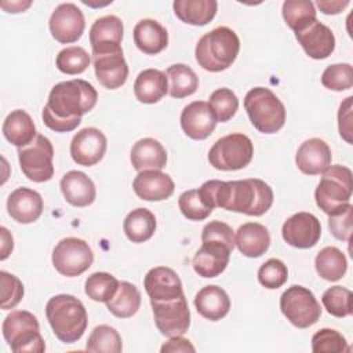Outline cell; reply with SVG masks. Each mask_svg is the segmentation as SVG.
Listing matches in <instances>:
<instances>
[{"label": "cell", "mask_w": 353, "mask_h": 353, "mask_svg": "<svg viewBox=\"0 0 353 353\" xmlns=\"http://www.w3.org/2000/svg\"><path fill=\"white\" fill-rule=\"evenodd\" d=\"M197 190L210 210L219 207L251 216L263 215L272 207L274 199L272 188L258 178L240 181L211 179Z\"/></svg>", "instance_id": "obj_1"}, {"label": "cell", "mask_w": 353, "mask_h": 353, "mask_svg": "<svg viewBox=\"0 0 353 353\" xmlns=\"http://www.w3.org/2000/svg\"><path fill=\"white\" fill-rule=\"evenodd\" d=\"M98 92L94 85L81 79L66 80L55 84L43 108L44 124L55 132H69L81 123V116L94 109Z\"/></svg>", "instance_id": "obj_2"}, {"label": "cell", "mask_w": 353, "mask_h": 353, "mask_svg": "<svg viewBox=\"0 0 353 353\" xmlns=\"http://www.w3.org/2000/svg\"><path fill=\"white\" fill-rule=\"evenodd\" d=\"M46 316L54 335L63 343L77 342L88 324L87 310L80 299L69 294H59L48 299Z\"/></svg>", "instance_id": "obj_3"}, {"label": "cell", "mask_w": 353, "mask_h": 353, "mask_svg": "<svg viewBox=\"0 0 353 353\" xmlns=\"http://www.w3.org/2000/svg\"><path fill=\"white\" fill-rule=\"evenodd\" d=\"M240 51V40L234 30L218 26L200 37L196 44V62L204 70L222 72L232 66Z\"/></svg>", "instance_id": "obj_4"}, {"label": "cell", "mask_w": 353, "mask_h": 353, "mask_svg": "<svg viewBox=\"0 0 353 353\" xmlns=\"http://www.w3.org/2000/svg\"><path fill=\"white\" fill-rule=\"evenodd\" d=\"M353 190L352 170L345 165H330L316 188V204L327 215H335L350 204Z\"/></svg>", "instance_id": "obj_5"}, {"label": "cell", "mask_w": 353, "mask_h": 353, "mask_svg": "<svg viewBox=\"0 0 353 353\" xmlns=\"http://www.w3.org/2000/svg\"><path fill=\"white\" fill-rule=\"evenodd\" d=\"M244 109L251 124L262 134H274L285 123V108L269 88H251L244 97Z\"/></svg>", "instance_id": "obj_6"}, {"label": "cell", "mask_w": 353, "mask_h": 353, "mask_svg": "<svg viewBox=\"0 0 353 353\" xmlns=\"http://www.w3.org/2000/svg\"><path fill=\"white\" fill-rule=\"evenodd\" d=\"M3 336L14 353L46 350L37 317L28 310H14L3 321Z\"/></svg>", "instance_id": "obj_7"}, {"label": "cell", "mask_w": 353, "mask_h": 353, "mask_svg": "<svg viewBox=\"0 0 353 353\" xmlns=\"http://www.w3.org/2000/svg\"><path fill=\"white\" fill-rule=\"evenodd\" d=\"M252 156V141L241 132H233L219 138L212 145L208 152V161L216 170L236 171L247 167Z\"/></svg>", "instance_id": "obj_8"}, {"label": "cell", "mask_w": 353, "mask_h": 353, "mask_svg": "<svg viewBox=\"0 0 353 353\" xmlns=\"http://www.w3.org/2000/svg\"><path fill=\"white\" fill-rule=\"evenodd\" d=\"M52 159V143L41 134H37L29 145L18 148V160L23 175L37 183L47 182L54 176Z\"/></svg>", "instance_id": "obj_9"}, {"label": "cell", "mask_w": 353, "mask_h": 353, "mask_svg": "<svg viewBox=\"0 0 353 353\" xmlns=\"http://www.w3.org/2000/svg\"><path fill=\"white\" fill-rule=\"evenodd\" d=\"M280 309L287 320L298 328L316 324L321 316V307L314 294L302 285H291L281 294Z\"/></svg>", "instance_id": "obj_10"}, {"label": "cell", "mask_w": 353, "mask_h": 353, "mask_svg": "<svg viewBox=\"0 0 353 353\" xmlns=\"http://www.w3.org/2000/svg\"><path fill=\"white\" fill-rule=\"evenodd\" d=\"M94 262V252L87 241L77 237L62 239L52 251L55 270L66 277L84 273Z\"/></svg>", "instance_id": "obj_11"}, {"label": "cell", "mask_w": 353, "mask_h": 353, "mask_svg": "<svg viewBox=\"0 0 353 353\" xmlns=\"http://www.w3.org/2000/svg\"><path fill=\"white\" fill-rule=\"evenodd\" d=\"M157 330L164 336L183 335L190 325V310L185 295L165 302H150Z\"/></svg>", "instance_id": "obj_12"}, {"label": "cell", "mask_w": 353, "mask_h": 353, "mask_svg": "<svg viewBox=\"0 0 353 353\" xmlns=\"http://www.w3.org/2000/svg\"><path fill=\"white\" fill-rule=\"evenodd\" d=\"M51 36L61 44L77 41L84 32L85 21L81 10L73 3L59 4L50 17Z\"/></svg>", "instance_id": "obj_13"}, {"label": "cell", "mask_w": 353, "mask_h": 353, "mask_svg": "<svg viewBox=\"0 0 353 353\" xmlns=\"http://www.w3.org/2000/svg\"><path fill=\"white\" fill-rule=\"evenodd\" d=\"M281 236L291 247L301 250L312 248L320 240L321 225L313 214L305 211L296 212L283 223Z\"/></svg>", "instance_id": "obj_14"}, {"label": "cell", "mask_w": 353, "mask_h": 353, "mask_svg": "<svg viewBox=\"0 0 353 353\" xmlns=\"http://www.w3.org/2000/svg\"><path fill=\"white\" fill-rule=\"evenodd\" d=\"M108 141L105 134L95 127L80 130L70 142V156L74 163L84 167L95 165L106 153Z\"/></svg>", "instance_id": "obj_15"}, {"label": "cell", "mask_w": 353, "mask_h": 353, "mask_svg": "<svg viewBox=\"0 0 353 353\" xmlns=\"http://www.w3.org/2000/svg\"><path fill=\"white\" fill-rule=\"evenodd\" d=\"M92 62L97 80L108 90L120 88L128 77V65L123 48L105 52H92Z\"/></svg>", "instance_id": "obj_16"}, {"label": "cell", "mask_w": 353, "mask_h": 353, "mask_svg": "<svg viewBox=\"0 0 353 353\" xmlns=\"http://www.w3.org/2000/svg\"><path fill=\"white\" fill-rule=\"evenodd\" d=\"M143 287L150 302L172 301L183 295L179 276L167 266L152 268L143 279Z\"/></svg>", "instance_id": "obj_17"}, {"label": "cell", "mask_w": 353, "mask_h": 353, "mask_svg": "<svg viewBox=\"0 0 353 353\" xmlns=\"http://www.w3.org/2000/svg\"><path fill=\"white\" fill-rule=\"evenodd\" d=\"M230 252L232 250L222 241L205 240L193 256V269L204 279L216 277L226 269Z\"/></svg>", "instance_id": "obj_18"}, {"label": "cell", "mask_w": 353, "mask_h": 353, "mask_svg": "<svg viewBox=\"0 0 353 353\" xmlns=\"http://www.w3.org/2000/svg\"><path fill=\"white\" fill-rule=\"evenodd\" d=\"M295 37L303 51L313 59H325L335 50V36L332 30L317 19L295 32Z\"/></svg>", "instance_id": "obj_19"}, {"label": "cell", "mask_w": 353, "mask_h": 353, "mask_svg": "<svg viewBox=\"0 0 353 353\" xmlns=\"http://www.w3.org/2000/svg\"><path fill=\"white\" fill-rule=\"evenodd\" d=\"M215 125L216 119L208 102H190L183 108L181 113V127L183 132L194 141H203L208 138L215 130Z\"/></svg>", "instance_id": "obj_20"}, {"label": "cell", "mask_w": 353, "mask_h": 353, "mask_svg": "<svg viewBox=\"0 0 353 353\" xmlns=\"http://www.w3.org/2000/svg\"><path fill=\"white\" fill-rule=\"evenodd\" d=\"M132 189L141 200L161 201L172 196L175 185L172 178L161 170H145L134 178Z\"/></svg>", "instance_id": "obj_21"}, {"label": "cell", "mask_w": 353, "mask_h": 353, "mask_svg": "<svg viewBox=\"0 0 353 353\" xmlns=\"http://www.w3.org/2000/svg\"><path fill=\"white\" fill-rule=\"evenodd\" d=\"M331 159L330 146L320 138H310L298 148L295 163L303 174L319 175L331 165Z\"/></svg>", "instance_id": "obj_22"}, {"label": "cell", "mask_w": 353, "mask_h": 353, "mask_svg": "<svg viewBox=\"0 0 353 353\" xmlns=\"http://www.w3.org/2000/svg\"><path fill=\"white\" fill-rule=\"evenodd\" d=\"M124 26L119 17L105 15L92 23L90 29V44L92 52H105L121 48Z\"/></svg>", "instance_id": "obj_23"}, {"label": "cell", "mask_w": 353, "mask_h": 353, "mask_svg": "<svg viewBox=\"0 0 353 353\" xmlns=\"http://www.w3.org/2000/svg\"><path fill=\"white\" fill-rule=\"evenodd\" d=\"M43 199L40 193L29 188H17L7 199L8 215L19 223H32L43 212Z\"/></svg>", "instance_id": "obj_24"}, {"label": "cell", "mask_w": 353, "mask_h": 353, "mask_svg": "<svg viewBox=\"0 0 353 353\" xmlns=\"http://www.w3.org/2000/svg\"><path fill=\"white\" fill-rule=\"evenodd\" d=\"M59 186L65 200L74 207H87L92 204L97 197V189L92 179L81 171H68L62 176Z\"/></svg>", "instance_id": "obj_25"}, {"label": "cell", "mask_w": 353, "mask_h": 353, "mask_svg": "<svg viewBox=\"0 0 353 353\" xmlns=\"http://www.w3.org/2000/svg\"><path fill=\"white\" fill-rule=\"evenodd\" d=\"M234 244L244 256L258 258L269 250L270 234L262 223L247 222L237 229Z\"/></svg>", "instance_id": "obj_26"}, {"label": "cell", "mask_w": 353, "mask_h": 353, "mask_svg": "<svg viewBox=\"0 0 353 353\" xmlns=\"http://www.w3.org/2000/svg\"><path fill=\"white\" fill-rule=\"evenodd\" d=\"M134 43L139 51L146 55H156L161 52L168 44L167 29L156 19L145 18L134 26Z\"/></svg>", "instance_id": "obj_27"}, {"label": "cell", "mask_w": 353, "mask_h": 353, "mask_svg": "<svg viewBox=\"0 0 353 353\" xmlns=\"http://www.w3.org/2000/svg\"><path fill=\"white\" fill-rule=\"evenodd\" d=\"M194 306L200 316L210 321L223 319L230 310V298L218 285H205L194 296Z\"/></svg>", "instance_id": "obj_28"}, {"label": "cell", "mask_w": 353, "mask_h": 353, "mask_svg": "<svg viewBox=\"0 0 353 353\" xmlns=\"http://www.w3.org/2000/svg\"><path fill=\"white\" fill-rule=\"evenodd\" d=\"M130 160L138 172L145 170H161L167 164V152L157 139L142 138L134 143Z\"/></svg>", "instance_id": "obj_29"}, {"label": "cell", "mask_w": 353, "mask_h": 353, "mask_svg": "<svg viewBox=\"0 0 353 353\" xmlns=\"http://www.w3.org/2000/svg\"><path fill=\"white\" fill-rule=\"evenodd\" d=\"M168 92V80L159 69L142 70L134 83L135 98L142 103H156Z\"/></svg>", "instance_id": "obj_30"}, {"label": "cell", "mask_w": 353, "mask_h": 353, "mask_svg": "<svg viewBox=\"0 0 353 353\" xmlns=\"http://www.w3.org/2000/svg\"><path fill=\"white\" fill-rule=\"evenodd\" d=\"M1 130L4 138L17 148H23L29 145L37 135L36 125L30 114L22 109H17L8 113Z\"/></svg>", "instance_id": "obj_31"}, {"label": "cell", "mask_w": 353, "mask_h": 353, "mask_svg": "<svg viewBox=\"0 0 353 353\" xmlns=\"http://www.w3.org/2000/svg\"><path fill=\"white\" fill-rule=\"evenodd\" d=\"M176 18L193 26H204L210 23L218 10L215 0H175L172 3Z\"/></svg>", "instance_id": "obj_32"}, {"label": "cell", "mask_w": 353, "mask_h": 353, "mask_svg": "<svg viewBox=\"0 0 353 353\" xmlns=\"http://www.w3.org/2000/svg\"><path fill=\"white\" fill-rule=\"evenodd\" d=\"M127 239L132 243H143L152 239L156 230V216L148 208H135L124 219L123 223Z\"/></svg>", "instance_id": "obj_33"}, {"label": "cell", "mask_w": 353, "mask_h": 353, "mask_svg": "<svg viewBox=\"0 0 353 353\" xmlns=\"http://www.w3.org/2000/svg\"><path fill=\"white\" fill-rule=\"evenodd\" d=\"M165 76L168 80V94L172 98L181 99L194 94L199 88V77L194 70L185 63H175L167 68Z\"/></svg>", "instance_id": "obj_34"}, {"label": "cell", "mask_w": 353, "mask_h": 353, "mask_svg": "<svg viewBox=\"0 0 353 353\" xmlns=\"http://www.w3.org/2000/svg\"><path fill=\"white\" fill-rule=\"evenodd\" d=\"M141 301V292L132 283L120 281L116 294L106 302V307L113 316L128 319L138 312Z\"/></svg>", "instance_id": "obj_35"}, {"label": "cell", "mask_w": 353, "mask_h": 353, "mask_svg": "<svg viewBox=\"0 0 353 353\" xmlns=\"http://www.w3.org/2000/svg\"><path fill=\"white\" fill-rule=\"evenodd\" d=\"M314 268L321 279L327 281H338L347 270V261L339 248L324 247L316 255Z\"/></svg>", "instance_id": "obj_36"}, {"label": "cell", "mask_w": 353, "mask_h": 353, "mask_svg": "<svg viewBox=\"0 0 353 353\" xmlns=\"http://www.w3.org/2000/svg\"><path fill=\"white\" fill-rule=\"evenodd\" d=\"M283 18L285 23L294 30L298 32L305 26L316 21V8L314 4L309 0H285L283 3Z\"/></svg>", "instance_id": "obj_37"}, {"label": "cell", "mask_w": 353, "mask_h": 353, "mask_svg": "<svg viewBox=\"0 0 353 353\" xmlns=\"http://www.w3.org/2000/svg\"><path fill=\"white\" fill-rule=\"evenodd\" d=\"M120 281L110 273L95 272L90 274L84 284V292L95 302H108L116 294Z\"/></svg>", "instance_id": "obj_38"}, {"label": "cell", "mask_w": 353, "mask_h": 353, "mask_svg": "<svg viewBox=\"0 0 353 353\" xmlns=\"http://www.w3.org/2000/svg\"><path fill=\"white\" fill-rule=\"evenodd\" d=\"M85 349L90 352H103V353H120L123 349V342L120 334L110 325L101 324L97 325L85 343Z\"/></svg>", "instance_id": "obj_39"}, {"label": "cell", "mask_w": 353, "mask_h": 353, "mask_svg": "<svg viewBox=\"0 0 353 353\" xmlns=\"http://www.w3.org/2000/svg\"><path fill=\"white\" fill-rule=\"evenodd\" d=\"M91 62L88 52L79 46H70L61 50L55 58V65L58 70L65 74H80L83 73Z\"/></svg>", "instance_id": "obj_40"}, {"label": "cell", "mask_w": 353, "mask_h": 353, "mask_svg": "<svg viewBox=\"0 0 353 353\" xmlns=\"http://www.w3.org/2000/svg\"><path fill=\"white\" fill-rule=\"evenodd\" d=\"M208 105L216 119V123H225L236 114L239 109V98L230 88L222 87L210 95Z\"/></svg>", "instance_id": "obj_41"}, {"label": "cell", "mask_w": 353, "mask_h": 353, "mask_svg": "<svg viewBox=\"0 0 353 353\" xmlns=\"http://www.w3.org/2000/svg\"><path fill=\"white\" fill-rule=\"evenodd\" d=\"M321 302L331 316L339 319L350 316L353 312L352 291L342 285H334L325 290L321 296Z\"/></svg>", "instance_id": "obj_42"}, {"label": "cell", "mask_w": 353, "mask_h": 353, "mask_svg": "<svg viewBox=\"0 0 353 353\" xmlns=\"http://www.w3.org/2000/svg\"><path fill=\"white\" fill-rule=\"evenodd\" d=\"M312 350L314 353H343L350 347L345 336L332 328H321L312 336Z\"/></svg>", "instance_id": "obj_43"}, {"label": "cell", "mask_w": 353, "mask_h": 353, "mask_svg": "<svg viewBox=\"0 0 353 353\" xmlns=\"http://www.w3.org/2000/svg\"><path fill=\"white\" fill-rule=\"evenodd\" d=\"M321 84L331 91H345L353 85V68L350 63H334L324 69Z\"/></svg>", "instance_id": "obj_44"}, {"label": "cell", "mask_w": 353, "mask_h": 353, "mask_svg": "<svg viewBox=\"0 0 353 353\" xmlns=\"http://www.w3.org/2000/svg\"><path fill=\"white\" fill-rule=\"evenodd\" d=\"M288 279V269L285 263L277 258L268 259L258 270L259 283L269 290L280 288Z\"/></svg>", "instance_id": "obj_45"}, {"label": "cell", "mask_w": 353, "mask_h": 353, "mask_svg": "<svg viewBox=\"0 0 353 353\" xmlns=\"http://www.w3.org/2000/svg\"><path fill=\"white\" fill-rule=\"evenodd\" d=\"M178 205L182 215L190 221H203L212 212L201 200L197 189L183 192L178 199Z\"/></svg>", "instance_id": "obj_46"}, {"label": "cell", "mask_w": 353, "mask_h": 353, "mask_svg": "<svg viewBox=\"0 0 353 353\" xmlns=\"http://www.w3.org/2000/svg\"><path fill=\"white\" fill-rule=\"evenodd\" d=\"M0 283H1V309L3 310L14 309L23 298L22 281L17 276L6 270H1Z\"/></svg>", "instance_id": "obj_47"}, {"label": "cell", "mask_w": 353, "mask_h": 353, "mask_svg": "<svg viewBox=\"0 0 353 353\" xmlns=\"http://www.w3.org/2000/svg\"><path fill=\"white\" fill-rule=\"evenodd\" d=\"M328 229L332 236L341 241H349L353 230V205L349 204L343 211L331 215Z\"/></svg>", "instance_id": "obj_48"}, {"label": "cell", "mask_w": 353, "mask_h": 353, "mask_svg": "<svg viewBox=\"0 0 353 353\" xmlns=\"http://www.w3.org/2000/svg\"><path fill=\"white\" fill-rule=\"evenodd\" d=\"M205 240H218L226 244L232 251L234 248V233L232 228L221 221L208 222L201 230V241Z\"/></svg>", "instance_id": "obj_49"}, {"label": "cell", "mask_w": 353, "mask_h": 353, "mask_svg": "<svg viewBox=\"0 0 353 353\" xmlns=\"http://www.w3.org/2000/svg\"><path fill=\"white\" fill-rule=\"evenodd\" d=\"M352 97H347L339 106L338 112V127L341 137L352 143Z\"/></svg>", "instance_id": "obj_50"}, {"label": "cell", "mask_w": 353, "mask_h": 353, "mask_svg": "<svg viewBox=\"0 0 353 353\" xmlns=\"http://www.w3.org/2000/svg\"><path fill=\"white\" fill-rule=\"evenodd\" d=\"M161 353L164 352H196L194 346L190 343L189 339L182 338V335L179 336H171L168 342H165L161 346Z\"/></svg>", "instance_id": "obj_51"}, {"label": "cell", "mask_w": 353, "mask_h": 353, "mask_svg": "<svg viewBox=\"0 0 353 353\" xmlns=\"http://www.w3.org/2000/svg\"><path fill=\"white\" fill-rule=\"evenodd\" d=\"M316 4L323 14L335 15V14H339L342 10H345L350 4V1H347V0H345V1H320L319 0Z\"/></svg>", "instance_id": "obj_52"}, {"label": "cell", "mask_w": 353, "mask_h": 353, "mask_svg": "<svg viewBox=\"0 0 353 353\" xmlns=\"http://www.w3.org/2000/svg\"><path fill=\"white\" fill-rule=\"evenodd\" d=\"M0 232H1V255H0V259L4 261L8 258V255L11 254L12 248H14V240H12V236L10 234V232L1 226L0 228Z\"/></svg>", "instance_id": "obj_53"}, {"label": "cell", "mask_w": 353, "mask_h": 353, "mask_svg": "<svg viewBox=\"0 0 353 353\" xmlns=\"http://www.w3.org/2000/svg\"><path fill=\"white\" fill-rule=\"evenodd\" d=\"M32 4V1H11V3H7V1H1V8L6 10L7 12H22L25 11L26 8H29Z\"/></svg>", "instance_id": "obj_54"}]
</instances>
